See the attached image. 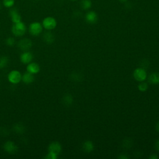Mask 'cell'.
Instances as JSON below:
<instances>
[{
  "instance_id": "cell-10",
  "label": "cell",
  "mask_w": 159,
  "mask_h": 159,
  "mask_svg": "<svg viewBox=\"0 0 159 159\" xmlns=\"http://www.w3.org/2000/svg\"><path fill=\"white\" fill-rule=\"evenodd\" d=\"M48 150L50 152H52L57 155H58L61 150V146L58 142H53L50 143L48 147Z\"/></svg>"
},
{
  "instance_id": "cell-19",
  "label": "cell",
  "mask_w": 159,
  "mask_h": 159,
  "mask_svg": "<svg viewBox=\"0 0 159 159\" xmlns=\"http://www.w3.org/2000/svg\"><path fill=\"white\" fill-rule=\"evenodd\" d=\"M63 102L66 105V106H70L72 104L73 102V97L69 94H66L65 95L63 96V99H62Z\"/></svg>"
},
{
  "instance_id": "cell-11",
  "label": "cell",
  "mask_w": 159,
  "mask_h": 159,
  "mask_svg": "<svg viewBox=\"0 0 159 159\" xmlns=\"http://www.w3.org/2000/svg\"><path fill=\"white\" fill-rule=\"evenodd\" d=\"M9 12L11 20L13 23H17L21 21V16L17 9L11 8Z\"/></svg>"
},
{
  "instance_id": "cell-22",
  "label": "cell",
  "mask_w": 159,
  "mask_h": 159,
  "mask_svg": "<svg viewBox=\"0 0 159 159\" xmlns=\"http://www.w3.org/2000/svg\"><path fill=\"white\" fill-rule=\"evenodd\" d=\"M5 42H6V44L7 46L12 47V46H14V45L15 44L16 41H15L14 38L11 37H8V38H7V39H6Z\"/></svg>"
},
{
  "instance_id": "cell-9",
  "label": "cell",
  "mask_w": 159,
  "mask_h": 159,
  "mask_svg": "<svg viewBox=\"0 0 159 159\" xmlns=\"http://www.w3.org/2000/svg\"><path fill=\"white\" fill-rule=\"evenodd\" d=\"M33 55L29 51H24L20 56V61L24 64H29L32 61Z\"/></svg>"
},
{
  "instance_id": "cell-1",
  "label": "cell",
  "mask_w": 159,
  "mask_h": 159,
  "mask_svg": "<svg viewBox=\"0 0 159 159\" xmlns=\"http://www.w3.org/2000/svg\"><path fill=\"white\" fill-rule=\"evenodd\" d=\"M11 31L16 37H21L25 33L26 26L22 21L14 23L11 28Z\"/></svg>"
},
{
  "instance_id": "cell-5",
  "label": "cell",
  "mask_w": 159,
  "mask_h": 159,
  "mask_svg": "<svg viewBox=\"0 0 159 159\" xmlns=\"http://www.w3.org/2000/svg\"><path fill=\"white\" fill-rule=\"evenodd\" d=\"M32 41L27 38H24L20 40L17 43L19 48L22 51H28L32 47Z\"/></svg>"
},
{
  "instance_id": "cell-25",
  "label": "cell",
  "mask_w": 159,
  "mask_h": 159,
  "mask_svg": "<svg viewBox=\"0 0 159 159\" xmlns=\"http://www.w3.org/2000/svg\"><path fill=\"white\" fill-rule=\"evenodd\" d=\"M155 148L159 152V139L155 143Z\"/></svg>"
},
{
  "instance_id": "cell-29",
  "label": "cell",
  "mask_w": 159,
  "mask_h": 159,
  "mask_svg": "<svg viewBox=\"0 0 159 159\" xmlns=\"http://www.w3.org/2000/svg\"><path fill=\"white\" fill-rule=\"evenodd\" d=\"M118 1H120V2H124H124H127L129 0H118Z\"/></svg>"
},
{
  "instance_id": "cell-24",
  "label": "cell",
  "mask_w": 159,
  "mask_h": 159,
  "mask_svg": "<svg viewBox=\"0 0 159 159\" xmlns=\"http://www.w3.org/2000/svg\"><path fill=\"white\" fill-rule=\"evenodd\" d=\"M58 157V155L53 153L52 152H48V153L47 154V155L45 157V158L47 159H56Z\"/></svg>"
},
{
  "instance_id": "cell-27",
  "label": "cell",
  "mask_w": 159,
  "mask_h": 159,
  "mask_svg": "<svg viewBox=\"0 0 159 159\" xmlns=\"http://www.w3.org/2000/svg\"><path fill=\"white\" fill-rule=\"evenodd\" d=\"M119 158H124V159H126V158H129V157L126 155H121L119 157Z\"/></svg>"
},
{
  "instance_id": "cell-26",
  "label": "cell",
  "mask_w": 159,
  "mask_h": 159,
  "mask_svg": "<svg viewBox=\"0 0 159 159\" xmlns=\"http://www.w3.org/2000/svg\"><path fill=\"white\" fill-rule=\"evenodd\" d=\"M149 158L150 159H157V158H158V156L155 154H152V155H150V157Z\"/></svg>"
},
{
  "instance_id": "cell-8",
  "label": "cell",
  "mask_w": 159,
  "mask_h": 159,
  "mask_svg": "<svg viewBox=\"0 0 159 159\" xmlns=\"http://www.w3.org/2000/svg\"><path fill=\"white\" fill-rule=\"evenodd\" d=\"M4 149L9 154H14L17 152L18 147L14 142L12 141H7L4 144Z\"/></svg>"
},
{
  "instance_id": "cell-31",
  "label": "cell",
  "mask_w": 159,
  "mask_h": 159,
  "mask_svg": "<svg viewBox=\"0 0 159 159\" xmlns=\"http://www.w3.org/2000/svg\"><path fill=\"white\" fill-rule=\"evenodd\" d=\"M70 1H76V0H70Z\"/></svg>"
},
{
  "instance_id": "cell-2",
  "label": "cell",
  "mask_w": 159,
  "mask_h": 159,
  "mask_svg": "<svg viewBox=\"0 0 159 159\" xmlns=\"http://www.w3.org/2000/svg\"><path fill=\"white\" fill-rule=\"evenodd\" d=\"M42 24L39 22H32L29 27V32L33 36H38L42 33Z\"/></svg>"
},
{
  "instance_id": "cell-15",
  "label": "cell",
  "mask_w": 159,
  "mask_h": 159,
  "mask_svg": "<svg viewBox=\"0 0 159 159\" xmlns=\"http://www.w3.org/2000/svg\"><path fill=\"white\" fill-rule=\"evenodd\" d=\"M148 80L150 83L153 84H159V73L154 72L152 73L148 78Z\"/></svg>"
},
{
  "instance_id": "cell-30",
  "label": "cell",
  "mask_w": 159,
  "mask_h": 159,
  "mask_svg": "<svg viewBox=\"0 0 159 159\" xmlns=\"http://www.w3.org/2000/svg\"><path fill=\"white\" fill-rule=\"evenodd\" d=\"M1 9V4L0 3V10Z\"/></svg>"
},
{
  "instance_id": "cell-20",
  "label": "cell",
  "mask_w": 159,
  "mask_h": 159,
  "mask_svg": "<svg viewBox=\"0 0 159 159\" xmlns=\"http://www.w3.org/2000/svg\"><path fill=\"white\" fill-rule=\"evenodd\" d=\"M9 63V58L6 56H2L0 57V69H3L7 66Z\"/></svg>"
},
{
  "instance_id": "cell-4",
  "label": "cell",
  "mask_w": 159,
  "mask_h": 159,
  "mask_svg": "<svg viewBox=\"0 0 159 159\" xmlns=\"http://www.w3.org/2000/svg\"><path fill=\"white\" fill-rule=\"evenodd\" d=\"M7 79L12 84H18L22 80V75L18 70H12L8 74Z\"/></svg>"
},
{
  "instance_id": "cell-28",
  "label": "cell",
  "mask_w": 159,
  "mask_h": 159,
  "mask_svg": "<svg viewBox=\"0 0 159 159\" xmlns=\"http://www.w3.org/2000/svg\"><path fill=\"white\" fill-rule=\"evenodd\" d=\"M155 129H156V130H157L158 132H159V121L156 124V125H155Z\"/></svg>"
},
{
  "instance_id": "cell-6",
  "label": "cell",
  "mask_w": 159,
  "mask_h": 159,
  "mask_svg": "<svg viewBox=\"0 0 159 159\" xmlns=\"http://www.w3.org/2000/svg\"><path fill=\"white\" fill-rule=\"evenodd\" d=\"M134 78L139 81H143L147 78V73L145 70L142 68H138L135 69L133 73Z\"/></svg>"
},
{
  "instance_id": "cell-12",
  "label": "cell",
  "mask_w": 159,
  "mask_h": 159,
  "mask_svg": "<svg viewBox=\"0 0 159 159\" xmlns=\"http://www.w3.org/2000/svg\"><path fill=\"white\" fill-rule=\"evenodd\" d=\"M27 71L32 73V74H37L40 71V66L39 65L35 62H30L27 64Z\"/></svg>"
},
{
  "instance_id": "cell-16",
  "label": "cell",
  "mask_w": 159,
  "mask_h": 159,
  "mask_svg": "<svg viewBox=\"0 0 159 159\" xmlns=\"http://www.w3.org/2000/svg\"><path fill=\"white\" fill-rule=\"evenodd\" d=\"M91 0H81L80 5L83 10H89L92 6Z\"/></svg>"
},
{
  "instance_id": "cell-14",
  "label": "cell",
  "mask_w": 159,
  "mask_h": 159,
  "mask_svg": "<svg viewBox=\"0 0 159 159\" xmlns=\"http://www.w3.org/2000/svg\"><path fill=\"white\" fill-rule=\"evenodd\" d=\"M43 39L46 43L50 44L53 42L55 40V37L51 32H46L43 35Z\"/></svg>"
},
{
  "instance_id": "cell-18",
  "label": "cell",
  "mask_w": 159,
  "mask_h": 159,
  "mask_svg": "<svg viewBox=\"0 0 159 159\" xmlns=\"http://www.w3.org/2000/svg\"><path fill=\"white\" fill-rule=\"evenodd\" d=\"M13 130L17 134H22L25 130V127L22 124L18 123L14 125Z\"/></svg>"
},
{
  "instance_id": "cell-3",
  "label": "cell",
  "mask_w": 159,
  "mask_h": 159,
  "mask_svg": "<svg viewBox=\"0 0 159 159\" xmlns=\"http://www.w3.org/2000/svg\"><path fill=\"white\" fill-rule=\"evenodd\" d=\"M57 22L56 19L51 16L46 17L42 21V26L46 30H50L54 29L57 26Z\"/></svg>"
},
{
  "instance_id": "cell-7",
  "label": "cell",
  "mask_w": 159,
  "mask_h": 159,
  "mask_svg": "<svg viewBox=\"0 0 159 159\" xmlns=\"http://www.w3.org/2000/svg\"><path fill=\"white\" fill-rule=\"evenodd\" d=\"M84 19L87 23L90 24H94L97 22L98 19V16L97 13L95 11H89L86 13Z\"/></svg>"
},
{
  "instance_id": "cell-13",
  "label": "cell",
  "mask_w": 159,
  "mask_h": 159,
  "mask_svg": "<svg viewBox=\"0 0 159 159\" xmlns=\"http://www.w3.org/2000/svg\"><path fill=\"white\" fill-rule=\"evenodd\" d=\"M22 81L25 84H30L34 81V74L30 73L28 71L24 73L22 75Z\"/></svg>"
},
{
  "instance_id": "cell-23",
  "label": "cell",
  "mask_w": 159,
  "mask_h": 159,
  "mask_svg": "<svg viewBox=\"0 0 159 159\" xmlns=\"http://www.w3.org/2000/svg\"><path fill=\"white\" fill-rule=\"evenodd\" d=\"M138 88L140 91H145L148 89V84L146 83H141L139 84Z\"/></svg>"
},
{
  "instance_id": "cell-21",
  "label": "cell",
  "mask_w": 159,
  "mask_h": 159,
  "mask_svg": "<svg viewBox=\"0 0 159 159\" xmlns=\"http://www.w3.org/2000/svg\"><path fill=\"white\" fill-rule=\"evenodd\" d=\"M15 4V0H2V4L7 8H11Z\"/></svg>"
},
{
  "instance_id": "cell-17",
  "label": "cell",
  "mask_w": 159,
  "mask_h": 159,
  "mask_svg": "<svg viewBox=\"0 0 159 159\" xmlns=\"http://www.w3.org/2000/svg\"><path fill=\"white\" fill-rule=\"evenodd\" d=\"M93 148H94L93 143L92 142L89 140L86 141L83 145V149L86 152H91V151L93 150Z\"/></svg>"
}]
</instances>
